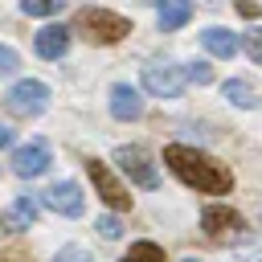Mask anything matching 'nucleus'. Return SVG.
<instances>
[{
  "label": "nucleus",
  "mask_w": 262,
  "mask_h": 262,
  "mask_svg": "<svg viewBox=\"0 0 262 262\" xmlns=\"http://www.w3.org/2000/svg\"><path fill=\"white\" fill-rule=\"evenodd\" d=\"M164 164H168L184 184H192L196 192L221 196V192L233 188V172H229L225 164H217L209 151H196V147H188V143H168V147H164Z\"/></svg>",
  "instance_id": "1"
},
{
  "label": "nucleus",
  "mask_w": 262,
  "mask_h": 262,
  "mask_svg": "<svg viewBox=\"0 0 262 262\" xmlns=\"http://www.w3.org/2000/svg\"><path fill=\"white\" fill-rule=\"evenodd\" d=\"M37 213H41L37 196H16V201H12V205L0 213V225H4L8 233H25V229H33Z\"/></svg>",
  "instance_id": "10"
},
{
  "label": "nucleus",
  "mask_w": 262,
  "mask_h": 262,
  "mask_svg": "<svg viewBox=\"0 0 262 262\" xmlns=\"http://www.w3.org/2000/svg\"><path fill=\"white\" fill-rule=\"evenodd\" d=\"M184 262H201V258H184Z\"/></svg>",
  "instance_id": "24"
},
{
  "label": "nucleus",
  "mask_w": 262,
  "mask_h": 262,
  "mask_svg": "<svg viewBox=\"0 0 262 262\" xmlns=\"http://www.w3.org/2000/svg\"><path fill=\"white\" fill-rule=\"evenodd\" d=\"M8 143H12V127H4V123H0V147H8Z\"/></svg>",
  "instance_id": "23"
},
{
  "label": "nucleus",
  "mask_w": 262,
  "mask_h": 262,
  "mask_svg": "<svg viewBox=\"0 0 262 262\" xmlns=\"http://www.w3.org/2000/svg\"><path fill=\"white\" fill-rule=\"evenodd\" d=\"M45 205H49L53 213H61V217H82V209H86V201H82V188H78L74 180H57V184H49V192H45Z\"/></svg>",
  "instance_id": "9"
},
{
  "label": "nucleus",
  "mask_w": 262,
  "mask_h": 262,
  "mask_svg": "<svg viewBox=\"0 0 262 262\" xmlns=\"http://www.w3.org/2000/svg\"><path fill=\"white\" fill-rule=\"evenodd\" d=\"M201 229H205L213 242H242V237H246L242 213H233V209H225V205H209V209L201 213Z\"/></svg>",
  "instance_id": "5"
},
{
  "label": "nucleus",
  "mask_w": 262,
  "mask_h": 262,
  "mask_svg": "<svg viewBox=\"0 0 262 262\" xmlns=\"http://www.w3.org/2000/svg\"><path fill=\"white\" fill-rule=\"evenodd\" d=\"M184 74H188V82H196V86H209V82H213V66H205V61H192Z\"/></svg>",
  "instance_id": "18"
},
{
  "label": "nucleus",
  "mask_w": 262,
  "mask_h": 262,
  "mask_svg": "<svg viewBox=\"0 0 262 262\" xmlns=\"http://www.w3.org/2000/svg\"><path fill=\"white\" fill-rule=\"evenodd\" d=\"M45 106H49V86L37 82V78H25V82H16V86L4 94V111H8L12 119H33V115H41Z\"/></svg>",
  "instance_id": "3"
},
{
  "label": "nucleus",
  "mask_w": 262,
  "mask_h": 262,
  "mask_svg": "<svg viewBox=\"0 0 262 262\" xmlns=\"http://www.w3.org/2000/svg\"><path fill=\"white\" fill-rule=\"evenodd\" d=\"M201 41H205V49L213 53V57H233L237 49H242V41H237V33H229V29H205L201 33Z\"/></svg>",
  "instance_id": "13"
},
{
  "label": "nucleus",
  "mask_w": 262,
  "mask_h": 262,
  "mask_svg": "<svg viewBox=\"0 0 262 262\" xmlns=\"http://www.w3.org/2000/svg\"><path fill=\"white\" fill-rule=\"evenodd\" d=\"M184 82H188V74H184L180 66H168V61L143 66V90L156 94V98H176V94L184 90Z\"/></svg>",
  "instance_id": "6"
},
{
  "label": "nucleus",
  "mask_w": 262,
  "mask_h": 262,
  "mask_svg": "<svg viewBox=\"0 0 262 262\" xmlns=\"http://www.w3.org/2000/svg\"><path fill=\"white\" fill-rule=\"evenodd\" d=\"M188 16H192L188 0H164L160 4V29H180V25H188Z\"/></svg>",
  "instance_id": "15"
},
{
  "label": "nucleus",
  "mask_w": 262,
  "mask_h": 262,
  "mask_svg": "<svg viewBox=\"0 0 262 262\" xmlns=\"http://www.w3.org/2000/svg\"><path fill=\"white\" fill-rule=\"evenodd\" d=\"M90 168V180H94V188H98V196H102V205H111L115 213H123V209H131V192L115 180V172H111V164H102V160H90L86 164Z\"/></svg>",
  "instance_id": "7"
},
{
  "label": "nucleus",
  "mask_w": 262,
  "mask_h": 262,
  "mask_svg": "<svg viewBox=\"0 0 262 262\" xmlns=\"http://www.w3.org/2000/svg\"><path fill=\"white\" fill-rule=\"evenodd\" d=\"M111 115H115V119H123V123L139 119V115H143V98H139V90H135V86H127V82H119V86L111 90Z\"/></svg>",
  "instance_id": "11"
},
{
  "label": "nucleus",
  "mask_w": 262,
  "mask_h": 262,
  "mask_svg": "<svg viewBox=\"0 0 262 262\" xmlns=\"http://www.w3.org/2000/svg\"><path fill=\"white\" fill-rule=\"evenodd\" d=\"M98 233H102V237H111V242H115V237H119V233H123V225H119V217H98Z\"/></svg>",
  "instance_id": "22"
},
{
  "label": "nucleus",
  "mask_w": 262,
  "mask_h": 262,
  "mask_svg": "<svg viewBox=\"0 0 262 262\" xmlns=\"http://www.w3.org/2000/svg\"><path fill=\"white\" fill-rule=\"evenodd\" d=\"M33 49H37V57H61L66 49H70V33H66V25H45L41 33H37V41H33Z\"/></svg>",
  "instance_id": "12"
},
{
  "label": "nucleus",
  "mask_w": 262,
  "mask_h": 262,
  "mask_svg": "<svg viewBox=\"0 0 262 262\" xmlns=\"http://www.w3.org/2000/svg\"><path fill=\"white\" fill-rule=\"evenodd\" d=\"M53 262H94V258H90V250H82V246H66V250H57Z\"/></svg>",
  "instance_id": "19"
},
{
  "label": "nucleus",
  "mask_w": 262,
  "mask_h": 262,
  "mask_svg": "<svg viewBox=\"0 0 262 262\" xmlns=\"http://www.w3.org/2000/svg\"><path fill=\"white\" fill-rule=\"evenodd\" d=\"M115 164L123 168V176H131V184H139V188H160V172H156L151 156H147L139 143L115 147Z\"/></svg>",
  "instance_id": "4"
},
{
  "label": "nucleus",
  "mask_w": 262,
  "mask_h": 262,
  "mask_svg": "<svg viewBox=\"0 0 262 262\" xmlns=\"http://www.w3.org/2000/svg\"><path fill=\"white\" fill-rule=\"evenodd\" d=\"M242 45H246V53H250V57H254V61L262 66V29H254V33H246V41H242Z\"/></svg>",
  "instance_id": "21"
},
{
  "label": "nucleus",
  "mask_w": 262,
  "mask_h": 262,
  "mask_svg": "<svg viewBox=\"0 0 262 262\" xmlns=\"http://www.w3.org/2000/svg\"><path fill=\"white\" fill-rule=\"evenodd\" d=\"M123 262H164V250L156 242H131V250L123 254Z\"/></svg>",
  "instance_id": "16"
},
{
  "label": "nucleus",
  "mask_w": 262,
  "mask_h": 262,
  "mask_svg": "<svg viewBox=\"0 0 262 262\" xmlns=\"http://www.w3.org/2000/svg\"><path fill=\"white\" fill-rule=\"evenodd\" d=\"M78 29L90 37V41H102V45H115L131 33V20L111 12V8H82L78 12Z\"/></svg>",
  "instance_id": "2"
},
{
  "label": "nucleus",
  "mask_w": 262,
  "mask_h": 262,
  "mask_svg": "<svg viewBox=\"0 0 262 262\" xmlns=\"http://www.w3.org/2000/svg\"><path fill=\"white\" fill-rule=\"evenodd\" d=\"M49 168V143L45 139H33V143H25V147H16L12 151V172L16 176H41Z\"/></svg>",
  "instance_id": "8"
},
{
  "label": "nucleus",
  "mask_w": 262,
  "mask_h": 262,
  "mask_svg": "<svg viewBox=\"0 0 262 262\" xmlns=\"http://www.w3.org/2000/svg\"><path fill=\"white\" fill-rule=\"evenodd\" d=\"M221 90H225V98H229L233 106H242V111H254V106H258V90H254L246 78H229Z\"/></svg>",
  "instance_id": "14"
},
{
  "label": "nucleus",
  "mask_w": 262,
  "mask_h": 262,
  "mask_svg": "<svg viewBox=\"0 0 262 262\" xmlns=\"http://www.w3.org/2000/svg\"><path fill=\"white\" fill-rule=\"evenodd\" d=\"M66 4L61 0H25L20 4V12H29V16H57Z\"/></svg>",
  "instance_id": "17"
},
{
  "label": "nucleus",
  "mask_w": 262,
  "mask_h": 262,
  "mask_svg": "<svg viewBox=\"0 0 262 262\" xmlns=\"http://www.w3.org/2000/svg\"><path fill=\"white\" fill-rule=\"evenodd\" d=\"M16 66H20V57H16V49H8V45H0V78H4V74H16Z\"/></svg>",
  "instance_id": "20"
}]
</instances>
